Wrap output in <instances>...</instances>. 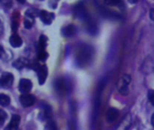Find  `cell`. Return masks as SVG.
<instances>
[{"instance_id": "obj_1", "label": "cell", "mask_w": 154, "mask_h": 130, "mask_svg": "<svg viewBox=\"0 0 154 130\" xmlns=\"http://www.w3.org/2000/svg\"><path fill=\"white\" fill-rule=\"evenodd\" d=\"M93 50L89 47L85 45L84 47L81 48V50H79L78 54H77V61H78L79 64H85L88 62L89 59H91L92 55H93Z\"/></svg>"}, {"instance_id": "obj_2", "label": "cell", "mask_w": 154, "mask_h": 130, "mask_svg": "<svg viewBox=\"0 0 154 130\" xmlns=\"http://www.w3.org/2000/svg\"><path fill=\"white\" fill-rule=\"evenodd\" d=\"M14 76L9 72H6L0 77V88H9L12 86Z\"/></svg>"}, {"instance_id": "obj_3", "label": "cell", "mask_w": 154, "mask_h": 130, "mask_svg": "<svg viewBox=\"0 0 154 130\" xmlns=\"http://www.w3.org/2000/svg\"><path fill=\"white\" fill-rule=\"evenodd\" d=\"M19 100L23 107L27 108V107L34 105V103L35 102V98L33 95L26 93V94H22L19 98Z\"/></svg>"}, {"instance_id": "obj_4", "label": "cell", "mask_w": 154, "mask_h": 130, "mask_svg": "<svg viewBox=\"0 0 154 130\" xmlns=\"http://www.w3.org/2000/svg\"><path fill=\"white\" fill-rule=\"evenodd\" d=\"M37 76H38V81L40 85H43L47 78L48 75V69L46 67V65H40V67L36 71Z\"/></svg>"}, {"instance_id": "obj_5", "label": "cell", "mask_w": 154, "mask_h": 130, "mask_svg": "<svg viewBox=\"0 0 154 130\" xmlns=\"http://www.w3.org/2000/svg\"><path fill=\"white\" fill-rule=\"evenodd\" d=\"M33 84L32 82L27 79H21L19 81V91L22 94L29 93L32 90Z\"/></svg>"}, {"instance_id": "obj_6", "label": "cell", "mask_w": 154, "mask_h": 130, "mask_svg": "<svg viewBox=\"0 0 154 130\" xmlns=\"http://www.w3.org/2000/svg\"><path fill=\"white\" fill-rule=\"evenodd\" d=\"M54 88L57 90L58 93L65 94L68 92V84L63 79H57L54 81Z\"/></svg>"}, {"instance_id": "obj_7", "label": "cell", "mask_w": 154, "mask_h": 130, "mask_svg": "<svg viewBox=\"0 0 154 130\" xmlns=\"http://www.w3.org/2000/svg\"><path fill=\"white\" fill-rule=\"evenodd\" d=\"M39 16H40V18L43 21V23L45 24V25H51L54 18V14H51V13H49V12H47L45 10L40 11Z\"/></svg>"}, {"instance_id": "obj_8", "label": "cell", "mask_w": 154, "mask_h": 130, "mask_svg": "<svg viewBox=\"0 0 154 130\" xmlns=\"http://www.w3.org/2000/svg\"><path fill=\"white\" fill-rule=\"evenodd\" d=\"M119 117V110L113 108H111L106 112V120L108 123L114 122Z\"/></svg>"}, {"instance_id": "obj_9", "label": "cell", "mask_w": 154, "mask_h": 130, "mask_svg": "<svg viewBox=\"0 0 154 130\" xmlns=\"http://www.w3.org/2000/svg\"><path fill=\"white\" fill-rule=\"evenodd\" d=\"M20 123V116L18 115H13L10 120L9 125L6 127L5 130H17Z\"/></svg>"}, {"instance_id": "obj_10", "label": "cell", "mask_w": 154, "mask_h": 130, "mask_svg": "<svg viewBox=\"0 0 154 130\" xmlns=\"http://www.w3.org/2000/svg\"><path fill=\"white\" fill-rule=\"evenodd\" d=\"M9 42H10V44L15 48L20 47L23 43V41L18 34H13L9 39Z\"/></svg>"}, {"instance_id": "obj_11", "label": "cell", "mask_w": 154, "mask_h": 130, "mask_svg": "<svg viewBox=\"0 0 154 130\" xmlns=\"http://www.w3.org/2000/svg\"><path fill=\"white\" fill-rule=\"evenodd\" d=\"M75 34V27L72 25L64 27L62 31V34L65 37H72Z\"/></svg>"}, {"instance_id": "obj_12", "label": "cell", "mask_w": 154, "mask_h": 130, "mask_svg": "<svg viewBox=\"0 0 154 130\" xmlns=\"http://www.w3.org/2000/svg\"><path fill=\"white\" fill-rule=\"evenodd\" d=\"M131 82V76L128 75V74H124L122 79H120V81H119V85H118V88H121V87H127L128 84Z\"/></svg>"}, {"instance_id": "obj_13", "label": "cell", "mask_w": 154, "mask_h": 130, "mask_svg": "<svg viewBox=\"0 0 154 130\" xmlns=\"http://www.w3.org/2000/svg\"><path fill=\"white\" fill-rule=\"evenodd\" d=\"M10 104V97L1 93L0 94V105L3 107H7Z\"/></svg>"}, {"instance_id": "obj_14", "label": "cell", "mask_w": 154, "mask_h": 130, "mask_svg": "<svg viewBox=\"0 0 154 130\" xmlns=\"http://www.w3.org/2000/svg\"><path fill=\"white\" fill-rule=\"evenodd\" d=\"M47 45V37L45 35H41L38 41V47L37 49H41V50H45Z\"/></svg>"}, {"instance_id": "obj_15", "label": "cell", "mask_w": 154, "mask_h": 130, "mask_svg": "<svg viewBox=\"0 0 154 130\" xmlns=\"http://www.w3.org/2000/svg\"><path fill=\"white\" fill-rule=\"evenodd\" d=\"M37 58H38L39 61H46V59L48 58V53L46 52L45 50L37 49Z\"/></svg>"}, {"instance_id": "obj_16", "label": "cell", "mask_w": 154, "mask_h": 130, "mask_svg": "<svg viewBox=\"0 0 154 130\" xmlns=\"http://www.w3.org/2000/svg\"><path fill=\"white\" fill-rule=\"evenodd\" d=\"M130 126H131V117L127 116L125 117V119L123 120V122L122 123V125H121V126H120V128L118 130H127Z\"/></svg>"}, {"instance_id": "obj_17", "label": "cell", "mask_w": 154, "mask_h": 130, "mask_svg": "<svg viewBox=\"0 0 154 130\" xmlns=\"http://www.w3.org/2000/svg\"><path fill=\"white\" fill-rule=\"evenodd\" d=\"M38 13H39V11L37 9H35V8H30V9L26 10V17H28V18L31 19V18H35V16H38Z\"/></svg>"}, {"instance_id": "obj_18", "label": "cell", "mask_w": 154, "mask_h": 130, "mask_svg": "<svg viewBox=\"0 0 154 130\" xmlns=\"http://www.w3.org/2000/svg\"><path fill=\"white\" fill-rule=\"evenodd\" d=\"M74 11H75V14L77 16H80L82 18H84L85 16H86V13H85V7L83 6H81V5H80V7H75Z\"/></svg>"}, {"instance_id": "obj_19", "label": "cell", "mask_w": 154, "mask_h": 130, "mask_svg": "<svg viewBox=\"0 0 154 130\" xmlns=\"http://www.w3.org/2000/svg\"><path fill=\"white\" fill-rule=\"evenodd\" d=\"M25 62H26V61L24 59H18L17 61H16L13 62V66L15 68L20 70V69H22V68L25 67Z\"/></svg>"}, {"instance_id": "obj_20", "label": "cell", "mask_w": 154, "mask_h": 130, "mask_svg": "<svg viewBox=\"0 0 154 130\" xmlns=\"http://www.w3.org/2000/svg\"><path fill=\"white\" fill-rule=\"evenodd\" d=\"M45 129L46 130H57V126H56L55 122L49 121L45 126Z\"/></svg>"}, {"instance_id": "obj_21", "label": "cell", "mask_w": 154, "mask_h": 130, "mask_svg": "<svg viewBox=\"0 0 154 130\" xmlns=\"http://www.w3.org/2000/svg\"><path fill=\"white\" fill-rule=\"evenodd\" d=\"M6 119H7V113L3 109L0 108V126L5 123Z\"/></svg>"}, {"instance_id": "obj_22", "label": "cell", "mask_w": 154, "mask_h": 130, "mask_svg": "<svg viewBox=\"0 0 154 130\" xmlns=\"http://www.w3.org/2000/svg\"><path fill=\"white\" fill-rule=\"evenodd\" d=\"M148 99H149L150 104L152 106H154V90H149L148 91Z\"/></svg>"}, {"instance_id": "obj_23", "label": "cell", "mask_w": 154, "mask_h": 130, "mask_svg": "<svg viewBox=\"0 0 154 130\" xmlns=\"http://www.w3.org/2000/svg\"><path fill=\"white\" fill-rule=\"evenodd\" d=\"M104 3L108 6H117L120 3V0H104Z\"/></svg>"}, {"instance_id": "obj_24", "label": "cell", "mask_w": 154, "mask_h": 130, "mask_svg": "<svg viewBox=\"0 0 154 130\" xmlns=\"http://www.w3.org/2000/svg\"><path fill=\"white\" fill-rule=\"evenodd\" d=\"M24 26H25L26 29H30V28L33 26V22L30 20V18H29V19H27V18L25 19V21H24Z\"/></svg>"}, {"instance_id": "obj_25", "label": "cell", "mask_w": 154, "mask_h": 130, "mask_svg": "<svg viewBox=\"0 0 154 130\" xmlns=\"http://www.w3.org/2000/svg\"><path fill=\"white\" fill-rule=\"evenodd\" d=\"M0 3H1L2 5H4L5 7H9L12 5L11 0H0Z\"/></svg>"}, {"instance_id": "obj_26", "label": "cell", "mask_w": 154, "mask_h": 130, "mask_svg": "<svg viewBox=\"0 0 154 130\" xmlns=\"http://www.w3.org/2000/svg\"><path fill=\"white\" fill-rule=\"evenodd\" d=\"M17 28H18V22H17V20H16V21L14 20L13 23H12V30L15 32V31L17 30Z\"/></svg>"}, {"instance_id": "obj_27", "label": "cell", "mask_w": 154, "mask_h": 130, "mask_svg": "<svg viewBox=\"0 0 154 130\" xmlns=\"http://www.w3.org/2000/svg\"><path fill=\"white\" fill-rule=\"evenodd\" d=\"M149 18L151 20H154V8H151L149 11Z\"/></svg>"}, {"instance_id": "obj_28", "label": "cell", "mask_w": 154, "mask_h": 130, "mask_svg": "<svg viewBox=\"0 0 154 130\" xmlns=\"http://www.w3.org/2000/svg\"><path fill=\"white\" fill-rule=\"evenodd\" d=\"M4 55H5V51H4V48H3V46L0 45V58H2Z\"/></svg>"}, {"instance_id": "obj_29", "label": "cell", "mask_w": 154, "mask_h": 130, "mask_svg": "<svg viewBox=\"0 0 154 130\" xmlns=\"http://www.w3.org/2000/svg\"><path fill=\"white\" fill-rule=\"evenodd\" d=\"M129 2H130L131 4H135V3L138 2V0H129Z\"/></svg>"}, {"instance_id": "obj_30", "label": "cell", "mask_w": 154, "mask_h": 130, "mask_svg": "<svg viewBox=\"0 0 154 130\" xmlns=\"http://www.w3.org/2000/svg\"><path fill=\"white\" fill-rule=\"evenodd\" d=\"M17 1L20 4H25L26 3V0H17Z\"/></svg>"}, {"instance_id": "obj_31", "label": "cell", "mask_w": 154, "mask_h": 130, "mask_svg": "<svg viewBox=\"0 0 154 130\" xmlns=\"http://www.w3.org/2000/svg\"><path fill=\"white\" fill-rule=\"evenodd\" d=\"M151 124H152V126H154V114H153L152 117H151Z\"/></svg>"}]
</instances>
